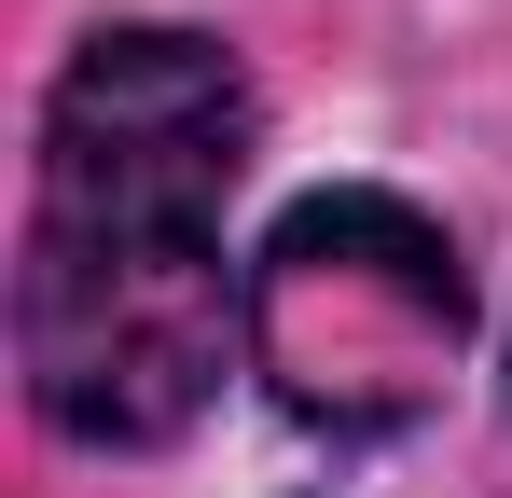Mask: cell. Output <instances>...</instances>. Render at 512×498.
Instances as JSON below:
<instances>
[{"label":"cell","mask_w":512,"mask_h":498,"mask_svg":"<svg viewBox=\"0 0 512 498\" xmlns=\"http://www.w3.org/2000/svg\"><path fill=\"white\" fill-rule=\"evenodd\" d=\"M250 180V70L208 28H97L42 97L28 236H14V360L56 443H180L222 346H250V277L222 208Z\"/></svg>","instance_id":"obj_1"},{"label":"cell","mask_w":512,"mask_h":498,"mask_svg":"<svg viewBox=\"0 0 512 498\" xmlns=\"http://www.w3.org/2000/svg\"><path fill=\"white\" fill-rule=\"evenodd\" d=\"M457 346H471V263L429 208L374 194V180L305 194L250 249V374L333 443L416 429L457 374Z\"/></svg>","instance_id":"obj_2"}]
</instances>
